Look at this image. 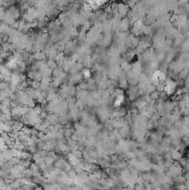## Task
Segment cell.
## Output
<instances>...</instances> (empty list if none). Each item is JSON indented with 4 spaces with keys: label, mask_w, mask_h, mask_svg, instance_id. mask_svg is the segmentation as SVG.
<instances>
[{
    "label": "cell",
    "mask_w": 189,
    "mask_h": 190,
    "mask_svg": "<svg viewBox=\"0 0 189 190\" xmlns=\"http://www.w3.org/2000/svg\"><path fill=\"white\" fill-rule=\"evenodd\" d=\"M166 175L170 178H175L177 176H180L182 175V168L179 166V163L178 162H172L167 169V172Z\"/></svg>",
    "instance_id": "6da1fadb"
},
{
    "label": "cell",
    "mask_w": 189,
    "mask_h": 190,
    "mask_svg": "<svg viewBox=\"0 0 189 190\" xmlns=\"http://www.w3.org/2000/svg\"><path fill=\"white\" fill-rule=\"evenodd\" d=\"M177 90V82L172 79H167L165 81V85H164V92L166 95L170 96L172 93H175Z\"/></svg>",
    "instance_id": "7a4b0ae2"
},
{
    "label": "cell",
    "mask_w": 189,
    "mask_h": 190,
    "mask_svg": "<svg viewBox=\"0 0 189 190\" xmlns=\"http://www.w3.org/2000/svg\"><path fill=\"white\" fill-rule=\"evenodd\" d=\"M10 31H11V27H10L9 24H5V22H0V34L8 37Z\"/></svg>",
    "instance_id": "3957f363"
},
{
    "label": "cell",
    "mask_w": 189,
    "mask_h": 190,
    "mask_svg": "<svg viewBox=\"0 0 189 190\" xmlns=\"http://www.w3.org/2000/svg\"><path fill=\"white\" fill-rule=\"evenodd\" d=\"M32 58H34L36 61H46L47 55L45 54L44 51H38V52H34V54L32 55Z\"/></svg>",
    "instance_id": "277c9868"
},
{
    "label": "cell",
    "mask_w": 189,
    "mask_h": 190,
    "mask_svg": "<svg viewBox=\"0 0 189 190\" xmlns=\"http://www.w3.org/2000/svg\"><path fill=\"white\" fill-rule=\"evenodd\" d=\"M9 187L13 190H18L19 188L22 187V183H21V178L20 179H15V180L10 181L9 183Z\"/></svg>",
    "instance_id": "5b68a950"
},
{
    "label": "cell",
    "mask_w": 189,
    "mask_h": 190,
    "mask_svg": "<svg viewBox=\"0 0 189 190\" xmlns=\"http://www.w3.org/2000/svg\"><path fill=\"white\" fill-rule=\"evenodd\" d=\"M170 157H171L172 160L179 161L180 159L182 158V155L179 150H174V151H170Z\"/></svg>",
    "instance_id": "8992f818"
},
{
    "label": "cell",
    "mask_w": 189,
    "mask_h": 190,
    "mask_svg": "<svg viewBox=\"0 0 189 190\" xmlns=\"http://www.w3.org/2000/svg\"><path fill=\"white\" fill-rule=\"evenodd\" d=\"M123 103H125V95H121L115 98V103H115L116 107H120Z\"/></svg>",
    "instance_id": "52a82bcc"
},
{
    "label": "cell",
    "mask_w": 189,
    "mask_h": 190,
    "mask_svg": "<svg viewBox=\"0 0 189 190\" xmlns=\"http://www.w3.org/2000/svg\"><path fill=\"white\" fill-rule=\"evenodd\" d=\"M21 178H25V179H31L32 178V172L29 168L28 169H25V170L22 171L21 173Z\"/></svg>",
    "instance_id": "ba28073f"
},
{
    "label": "cell",
    "mask_w": 189,
    "mask_h": 190,
    "mask_svg": "<svg viewBox=\"0 0 189 190\" xmlns=\"http://www.w3.org/2000/svg\"><path fill=\"white\" fill-rule=\"evenodd\" d=\"M29 169L31 170L32 173H37V172H40V167L38 166L37 163H34V162H31V165H30Z\"/></svg>",
    "instance_id": "9c48e42d"
},
{
    "label": "cell",
    "mask_w": 189,
    "mask_h": 190,
    "mask_svg": "<svg viewBox=\"0 0 189 190\" xmlns=\"http://www.w3.org/2000/svg\"><path fill=\"white\" fill-rule=\"evenodd\" d=\"M32 161L30 160H24V159H20L19 160V165L20 166H22L25 169H28L30 167V165H31Z\"/></svg>",
    "instance_id": "30bf717a"
},
{
    "label": "cell",
    "mask_w": 189,
    "mask_h": 190,
    "mask_svg": "<svg viewBox=\"0 0 189 190\" xmlns=\"http://www.w3.org/2000/svg\"><path fill=\"white\" fill-rule=\"evenodd\" d=\"M47 67L50 68L51 70H54V69H56L58 66H57V62L54 60V59H49V60L47 61Z\"/></svg>",
    "instance_id": "8fae6325"
},
{
    "label": "cell",
    "mask_w": 189,
    "mask_h": 190,
    "mask_svg": "<svg viewBox=\"0 0 189 190\" xmlns=\"http://www.w3.org/2000/svg\"><path fill=\"white\" fill-rule=\"evenodd\" d=\"M82 78L84 79L90 78V70H89V69H84V70H82Z\"/></svg>",
    "instance_id": "7c38bea8"
},
{
    "label": "cell",
    "mask_w": 189,
    "mask_h": 190,
    "mask_svg": "<svg viewBox=\"0 0 189 190\" xmlns=\"http://www.w3.org/2000/svg\"><path fill=\"white\" fill-rule=\"evenodd\" d=\"M176 190H187V187H186V185H178L176 187Z\"/></svg>",
    "instance_id": "4fadbf2b"
},
{
    "label": "cell",
    "mask_w": 189,
    "mask_h": 190,
    "mask_svg": "<svg viewBox=\"0 0 189 190\" xmlns=\"http://www.w3.org/2000/svg\"><path fill=\"white\" fill-rule=\"evenodd\" d=\"M34 190H44V188H42L41 186H36Z\"/></svg>",
    "instance_id": "5bb4252c"
},
{
    "label": "cell",
    "mask_w": 189,
    "mask_h": 190,
    "mask_svg": "<svg viewBox=\"0 0 189 190\" xmlns=\"http://www.w3.org/2000/svg\"><path fill=\"white\" fill-rule=\"evenodd\" d=\"M18 190H26V189H24V188H19Z\"/></svg>",
    "instance_id": "9a60e30c"
},
{
    "label": "cell",
    "mask_w": 189,
    "mask_h": 190,
    "mask_svg": "<svg viewBox=\"0 0 189 190\" xmlns=\"http://www.w3.org/2000/svg\"><path fill=\"white\" fill-rule=\"evenodd\" d=\"M0 51H1V46H0Z\"/></svg>",
    "instance_id": "2e32d148"
}]
</instances>
